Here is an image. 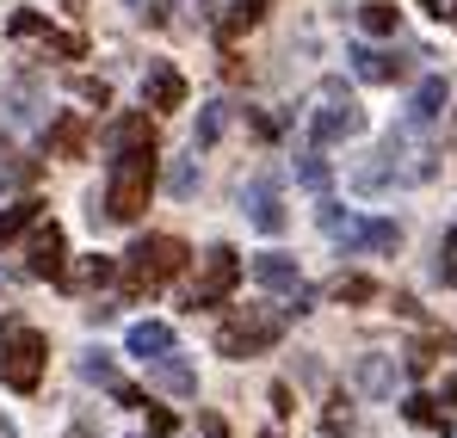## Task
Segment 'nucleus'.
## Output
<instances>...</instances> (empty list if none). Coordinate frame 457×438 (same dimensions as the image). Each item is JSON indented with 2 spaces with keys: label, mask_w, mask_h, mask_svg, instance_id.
I'll use <instances>...</instances> for the list:
<instances>
[{
  "label": "nucleus",
  "mask_w": 457,
  "mask_h": 438,
  "mask_svg": "<svg viewBox=\"0 0 457 438\" xmlns=\"http://www.w3.org/2000/svg\"><path fill=\"white\" fill-rule=\"evenodd\" d=\"M346 62H353V74H359V80H395V74H402V62H395L389 50H371V44H359Z\"/></svg>",
  "instance_id": "19"
},
{
  "label": "nucleus",
  "mask_w": 457,
  "mask_h": 438,
  "mask_svg": "<svg viewBox=\"0 0 457 438\" xmlns=\"http://www.w3.org/2000/svg\"><path fill=\"white\" fill-rule=\"evenodd\" d=\"M124 346H130V359H161V352H173V327L167 321H137L130 334H124Z\"/></svg>",
  "instance_id": "11"
},
{
  "label": "nucleus",
  "mask_w": 457,
  "mask_h": 438,
  "mask_svg": "<svg viewBox=\"0 0 457 438\" xmlns=\"http://www.w3.org/2000/svg\"><path fill=\"white\" fill-rule=\"evenodd\" d=\"M44 359H50V340H44L31 321L6 315V321H0V376H6L19 395H31L37 376H44Z\"/></svg>",
  "instance_id": "2"
},
{
  "label": "nucleus",
  "mask_w": 457,
  "mask_h": 438,
  "mask_svg": "<svg viewBox=\"0 0 457 438\" xmlns=\"http://www.w3.org/2000/svg\"><path fill=\"white\" fill-rule=\"evenodd\" d=\"M25 272H31V278H69V266H62V228H56V222H44V228L31 235Z\"/></svg>",
  "instance_id": "8"
},
{
  "label": "nucleus",
  "mask_w": 457,
  "mask_h": 438,
  "mask_svg": "<svg viewBox=\"0 0 457 438\" xmlns=\"http://www.w3.org/2000/svg\"><path fill=\"white\" fill-rule=\"evenodd\" d=\"M69 6H80V0H69Z\"/></svg>",
  "instance_id": "40"
},
{
  "label": "nucleus",
  "mask_w": 457,
  "mask_h": 438,
  "mask_svg": "<svg viewBox=\"0 0 457 438\" xmlns=\"http://www.w3.org/2000/svg\"><path fill=\"white\" fill-rule=\"evenodd\" d=\"M167 192H173V198H192V192H198V161H179V167L167 173Z\"/></svg>",
  "instance_id": "26"
},
{
  "label": "nucleus",
  "mask_w": 457,
  "mask_h": 438,
  "mask_svg": "<svg viewBox=\"0 0 457 438\" xmlns=\"http://www.w3.org/2000/svg\"><path fill=\"white\" fill-rule=\"evenodd\" d=\"M321 426H328V438L353 433V408H346V401H328V420H321Z\"/></svg>",
  "instance_id": "31"
},
{
  "label": "nucleus",
  "mask_w": 457,
  "mask_h": 438,
  "mask_svg": "<svg viewBox=\"0 0 457 438\" xmlns=\"http://www.w3.org/2000/svg\"><path fill=\"white\" fill-rule=\"evenodd\" d=\"M149 365H154V383H161L167 395H198V370L186 365V359L161 352V359H149Z\"/></svg>",
  "instance_id": "16"
},
{
  "label": "nucleus",
  "mask_w": 457,
  "mask_h": 438,
  "mask_svg": "<svg viewBox=\"0 0 457 438\" xmlns=\"http://www.w3.org/2000/svg\"><path fill=\"white\" fill-rule=\"evenodd\" d=\"M452 25H457V0H452Z\"/></svg>",
  "instance_id": "38"
},
{
  "label": "nucleus",
  "mask_w": 457,
  "mask_h": 438,
  "mask_svg": "<svg viewBox=\"0 0 457 438\" xmlns=\"http://www.w3.org/2000/svg\"><path fill=\"white\" fill-rule=\"evenodd\" d=\"M69 438H80V433H69Z\"/></svg>",
  "instance_id": "41"
},
{
  "label": "nucleus",
  "mask_w": 457,
  "mask_h": 438,
  "mask_svg": "<svg viewBox=\"0 0 457 438\" xmlns=\"http://www.w3.org/2000/svg\"><path fill=\"white\" fill-rule=\"evenodd\" d=\"M445 99H452V87H445V74H427V80L414 87V105H408V118H414V124H433V118L445 112Z\"/></svg>",
  "instance_id": "15"
},
{
  "label": "nucleus",
  "mask_w": 457,
  "mask_h": 438,
  "mask_svg": "<svg viewBox=\"0 0 457 438\" xmlns=\"http://www.w3.org/2000/svg\"><path fill=\"white\" fill-rule=\"evenodd\" d=\"M112 278H118V260H105V253H93L75 272V285H87V291H99V285H112Z\"/></svg>",
  "instance_id": "23"
},
{
  "label": "nucleus",
  "mask_w": 457,
  "mask_h": 438,
  "mask_svg": "<svg viewBox=\"0 0 457 438\" xmlns=\"http://www.w3.org/2000/svg\"><path fill=\"white\" fill-rule=\"evenodd\" d=\"M223 118H228V105H204V118H198V143H217V136H223Z\"/></svg>",
  "instance_id": "29"
},
{
  "label": "nucleus",
  "mask_w": 457,
  "mask_h": 438,
  "mask_svg": "<svg viewBox=\"0 0 457 438\" xmlns=\"http://www.w3.org/2000/svg\"><path fill=\"white\" fill-rule=\"evenodd\" d=\"M260 12H266V0H235L223 19H217V37H223V44H241V31L260 25Z\"/></svg>",
  "instance_id": "18"
},
{
  "label": "nucleus",
  "mask_w": 457,
  "mask_h": 438,
  "mask_svg": "<svg viewBox=\"0 0 457 438\" xmlns=\"http://www.w3.org/2000/svg\"><path fill=\"white\" fill-rule=\"evenodd\" d=\"M143 105H149V112H179V105H186V74L167 69V62H149V80H143Z\"/></svg>",
  "instance_id": "9"
},
{
  "label": "nucleus",
  "mask_w": 457,
  "mask_h": 438,
  "mask_svg": "<svg viewBox=\"0 0 457 438\" xmlns=\"http://www.w3.org/2000/svg\"><path fill=\"white\" fill-rule=\"evenodd\" d=\"M75 93L87 99V105H99V112L112 105V87H105V80H75Z\"/></svg>",
  "instance_id": "32"
},
{
  "label": "nucleus",
  "mask_w": 457,
  "mask_h": 438,
  "mask_svg": "<svg viewBox=\"0 0 457 438\" xmlns=\"http://www.w3.org/2000/svg\"><path fill=\"white\" fill-rule=\"evenodd\" d=\"M154 143V118H149V105L143 112H124L118 124H112V148H149Z\"/></svg>",
  "instance_id": "17"
},
{
  "label": "nucleus",
  "mask_w": 457,
  "mask_h": 438,
  "mask_svg": "<svg viewBox=\"0 0 457 438\" xmlns=\"http://www.w3.org/2000/svg\"><path fill=\"white\" fill-rule=\"evenodd\" d=\"M445 401H452V408H457V383H445Z\"/></svg>",
  "instance_id": "37"
},
{
  "label": "nucleus",
  "mask_w": 457,
  "mask_h": 438,
  "mask_svg": "<svg viewBox=\"0 0 457 438\" xmlns=\"http://www.w3.org/2000/svg\"><path fill=\"white\" fill-rule=\"evenodd\" d=\"M235 285H241V253H235V247H211V253H204V272H198V285H192V309H217Z\"/></svg>",
  "instance_id": "6"
},
{
  "label": "nucleus",
  "mask_w": 457,
  "mask_h": 438,
  "mask_svg": "<svg viewBox=\"0 0 457 438\" xmlns=\"http://www.w3.org/2000/svg\"><path fill=\"white\" fill-rule=\"evenodd\" d=\"M80 376H87V383H105V389H112V383H118V376H112V365H105V359H99V352H93V359H87V365H80Z\"/></svg>",
  "instance_id": "35"
},
{
  "label": "nucleus",
  "mask_w": 457,
  "mask_h": 438,
  "mask_svg": "<svg viewBox=\"0 0 457 438\" xmlns=\"http://www.w3.org/2000/svg\"><path fill=\"white\" fill-rule=\"evenodd\" d=\"M241 204H247V222L260 228V235H285V198H278V186H272V173H260L247 192H241Z\"/></svg>",
  "instance_id": "7"
},
{
  "label": "nucleus",
  "mask_w": 457,
  "mask_h": 438,
  "mask_svg": "<svg viewBox=\"0 0 457 438\" xmlns=\"http://www.w3.org/2000/svg\"><path fill=\"white\" fill-rule=\"evenodd\" d=\"M353 376H359V389H365V395H389V389H395V359L371 352V359H359Z\"/></svg>",
  "instance_id": "20"
},
{
  "label": "nucleus",
  "mask_w": 457,
  "mask_h": 438,
  "mask_svg": "<svg viewBox=\"0 0 457 438\" xmlns=\"http://www.w3.org/2000/svg\"><path fill=\"white\" fill-rule=\"evenodd\" d=\"M179 272H186V241H173V235H143V241L124 253V285L137 296L173 285Z\"/></svg>",
  "instance_id": "3"
},
{
  "label": "nucleus",
  "mask_w": 457,
  "mask_h": 438,
  "mask_svg": "<svg viewBox=\"0 0 457 438\" xmlns=\"http://www.w3.org/2000/svg\"><path fill=\"white\" fill-rule=\"evenodd\" d=\"M395 19H402V12H395L389 0H365V6H359V25H365L371 37H389V31H395Z\"/></svg>",
  "instance_id": "21"
},
{
  "label": "nucleus",
  "mask_w": 457,
  "mask_h": 438,
  "mask_svg": "<svg viewBox=\"0 0 457 438\" xmlns=\"http://www.w3.org/2000/svg\"><path fill=\"white\" fill-rule=\"evenodd\" d=\"M402 154H408V136H389V143H383V161H402ZM427 173H433V161H414V167H402V173H395V167H365L359 186L378 192V186H389V179H427Z\"/></svg>",
  "instance_id": "10"
},
{
  "label": "nucleus",
  "mask_w": 457,
  "mask_h": 438,
  "mask_svg": "<svg viewBox=\"0 0 457 438\" xmlns=\"http://www.w3.org/2000/svg\"><path fill=\"white\" fill-rule=\"evenodd\" d=\"M87 136H93V130H87L80 112H62V118L50 124V148H56L62 161H80V154H87Z\"/></svg>",
  "instance_id": "12"
},
{
  "label": "nucleus",
  "mask_w": 457,
  "mask_h": 438,
  "mask_svg": "<svg viewBox=\"0 0 457 438\" xmlns=\"http://www.w3.org/2000/svg\"><path fill=\"white\" fill-rule=\"evenodd\" d=\"M402 414H408L414 426H433V433H445V408H439V401H427V395H408V401H402Z\"/></svg>",
  "instance_id": "22"
},
{
  "label": "nucleus",
  "mask_w": 457,
  "mask_h": 438,
  "mask_svg": "<svg viewBox=\"0 0 457 438\" xmlns=\"http://www.w3.org/2000/svg\"><path fill=\"white\" fill-rule=\"evenodd\" d=\"M37 222V204H12V211H0V241H12L19 228H31Z\"/></svg>",
  "instance_id": "25"
},
{
  "label": "nucleus",
  "mask_w": 457,
  "mask_h": 438,
  "mask_svg": "<svg viewBox=\"0 0 457 438\" xmlns=\"http://www.w3.org/2000/svg\"><path fill=\"white\" fill-rule=\"evenodd\" d=\"M297 179H303L309 192H328V161H321V154H303V167H297Z\"/></svg>",
  "instance_id": "28"
},
{
  "label": "nucleus",
  "mask_w": 457,
  "mask_h": 438,
  "mask_svg": "<svg viewBox=\"0 0 457 438\" xmlns=\"http://www.w3.org/2000/svg\"><path fill=\"white\" fill-rule=\"evenodd\" d=\"M198 433H204V438H235V433H228V420L217 414V408H204V414H198Z\"/></svg>",
  "instance_id": "34"
},
{
  "label": "nucleus",
  "mask_w": 457,
  "mask_h": 438,
  "mask_svg": "<svg viewBox=\"0 0 457 438\" xmlns=\"http://www.w3.org/2000/svg\"><path fill=\"white\" fill-rule=\"evenodd\" d=\"M365 130V112L340 93V87H328L321 93V105H315V118H309V136H315V148H334V143H353Z\"/></svg>",
  "instance_id": "5"
},
{
  "label": "nucleus",
  "mask_w": 457,
  "mask_h": 438,
  "mask_svg": "<svg viewBox=\"0 0 457 438\" xmlns=\"http://www.w3.org/2000/svg\"><path fill=\"white\" fill-rule=\"evenodd\" d=\"M130 6H143V0H130Z\"/></svg>",
  "instance_id": "39"
},
{
  "label": "nucleus",
  "mask_w": 457,
  "mask_h": 438,
  "mask_svg": "<svg viewBox=\"0 0 457 438\" xmlns=\"http://www.w3.org/2000/svg\"><path fill=\"white\" fill-rule=\"evenodd\" d=\"M334 296H340V302H371V296H378V285L353 272V278H334Z\"/></svg>",
  "instance_id": "27"
},
{
  "label": "nucleus",
  "mask_w": 457,
  "mask_h": 438,
  "mask_svg": "<svg viewBox=\"0 0 457 438\" xmlns=\"http://www.w3.org/2000/svg\"><path fill=\"white\" fill-rule=\"evenodd\" d=\"M278 340H285V315H272V309H235L217 327V352L223 359H253V352H266Z\"/></svg>",
  "instance_id": "4"
},
{
  "label": "nucleus",
  "mask_w": 457,
  "mask_h": 438,
  "mask_svg": "<svg viewBox=\"0 0 457 438\" xmlns=\"http://www.w3.org/2000/svg\"><path fill=\"white\" fill-rule=\"evenodd\" d=\"M149 192H154V143L149 148H118L112 179H105V217L137 222L149 211Z\"/></svg>",
  "instance_id": "1"
},
{
  "label": "nucleus",
  "mask_w": 457,
  "mask_h": 438,
  "mask_svg": "<svg viewBox=\"0 0 457 438\" xmlns=\"http://www.w3.org/2000/svg\"><path fill=\"white\" fill-rule=\"evenodd\" d=\"M253 285H266V291H297L303 278H297V260H291V253H260V260H253Z\"/></svg>",
  "instance_id": "13"
},
{
  "label": "nucleus",
  "mask_w": 457,
  "mask_h": 438,
  "mask_svg": "<svg viewBox=\"0 0 457 438\" xmlns=\"http://www.w3.org/2000/svg\"><path fill=\"white\" fill-rule=\"evenodd\" d=\"M6 31H12V37H50V19H44V12H37V6H19V12H12V25H6Z\"/></svg>",
  "instance_id": "24"
},
{
  "label": "nucleus",
  "mask_w": 457,
  "mask_h": 438,
  "mask_svg": "<svg viewBox=\"0 0 457 438\" xmlns=\"http://www.w3.org/2000/svg\"><path fill=\"white\" fill-rule=\"evenodd\" d=\"M439 285H452V291H457V235L439 247Z\"/></svg>",
  "instance_id": "33"
},
{
  "label": "nucleus",
  "mask_w": 457,
  "mask_h": 438,
  "mask_svg": "<svg viewBox=\"0 0 457 438\" xmlns=\"http://www.w3.org/2000/svg\"><path fill=\"white\" fill-rule=\"evenodd\" d=\"M321 228H328L334 241H346V235L359 228V222H353V217H340V204H321Z\"/></svg>",
  "instance_id": "30"
},
{
  "label": "nucleus",
  "mask_w": 457,
  "mask_h": 438,
  "mask_svg": "<svg viewBox=\"0 0 457 438\" xmlns=\"http://www.w3.org/2000/svg\"><path fill=\"white\" fill-rule=\"evenodd\" d=\"M167 433H173V414H167V408H154V414H149V438H167Z\"/></svg>",
  "instance_id": "36"
},
{
  "label": "nucleus",
  "mask_w": 457,
  "mask_h": 438,
  "mask_svg": "<svg viewBox=\"0 0 457 438\" xmlns=\"http://www.w3.org/2000/svg\"><path fill=\"white\" fill-rule=\"evenodd\" d=\"M346 247H359V253H395V247H402V228H395V222H359V228H353V235H346Z\"/></svg>",
  "instance_id": "14"
}]
</instances>
